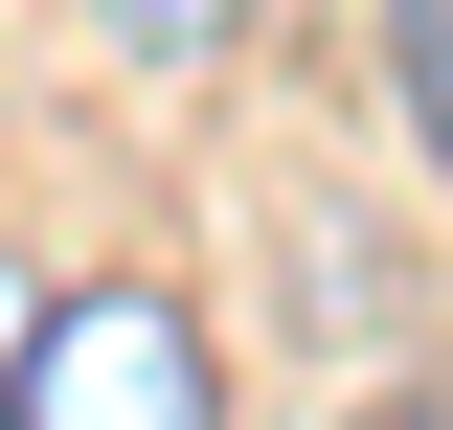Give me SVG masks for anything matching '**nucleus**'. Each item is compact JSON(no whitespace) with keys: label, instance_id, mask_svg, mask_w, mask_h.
Returning a JSON list of instances; mask_svg holds the SVG:
<instances>
[{"label":"nucleus","instance_id":"obj_3","mask_svg":"<svg viewBox=\"0 0 453 430\" xmlns=\"http://www.w3.org/2000/svg\"><path fill=\"white\" fill-rule=\"evenodd\" d=\"M386 91H408V136H431V181H453V0H386Z\"/></svg>","mask_w":453,"mask_h":430},{"label":"nucleus","instance_id":"obj_2","mask_svg":"<svg viewBox=\"0 0 453 430\" xmlns=\"http://www.w3.org/2000/svg\"><path fill=\"white\" fill-rule=\"evenodd\" d=\"M68 23H91L113 68H226L250 46V0H68Z\"/></svg>","mask_w":453,"mask_h":430},{"label":"nucleus","instance_id":"obj_1","mask_svg":"<svg viewBox=\"0 0 453 430\" xmlns=\"http://www.w3.org/2000/svg\"><path fill=\"white\" fill-rule=\"evenodd\" d=\"M0 430H226V363L159 272H91L0 340Z\"/></svg>","mask_w":453,"mask_h":430}]
</instances>
